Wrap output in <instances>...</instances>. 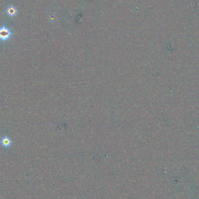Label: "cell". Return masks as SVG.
<instances>
[{
  "label": "cell",
  "instance_id": "6da1fadb",
  "mask_svg": "<svg viewBox=\"0 0 199 199\" xmlns=\"http://www.w3.org/2000/svg\"><path fill=\"white\" fill-rule=\"evenodd\" d=\"M11 35L12 33L7 27H0V41H8L11 37Z\"/></svg>",
  "mask_w": 199,
  "mask_h": 199
},
{
  "label": "cell",
  "instance_id": "7a4b0ae2",
  "mask_svg": "<svg viewBox=\"0 0 199 199\" xmlns=\"http://www.w3.org/2000/svg\"><path fill=\"white\" fill-rule=\"evenodd\" d=\"M0 143H1V146L4 148H8L12 146L13 142L11 138L8 136H4L3 138H1V140H0Z\"/></svg>",
  "mask_w": 199,
  "mask_h": 199
},
{
  "label": "cell",
  "instance_id": "3957f363",
  "mask_svg": "<svg viewBox=\"0 0 199 199\" xmlns=\"http://www.w3.org/2000/svg\"><path fill=\"white\" fill-rule=\"evenodd\" d=\"M7 12L8 15H10L11 16H13L15 15L16 13H17V10H16V9L14 7H10L7 9Z\"/></svg>",
  "mask_w": 199,
  "mask_h": 199
}]
</instances>
